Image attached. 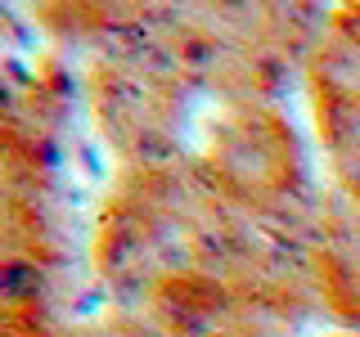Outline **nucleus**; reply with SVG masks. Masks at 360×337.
I'll list each match as a JSON object with an SVG mask.
<instances>
[{"label": "nucleus", "mask_w": 360, "mask_h": 337, "mask_svg": "<svg viewBox=\"0 0 360 337\" xmlns=\"http://www.w3.org/2000/svg\"><path fill=\"white\" fill-rule=\"evenodd\" d=\"M252 247V220L217 194L194 153L172 166L117 171L90 225V275L108 306H131L172 275L230 284Z\"/></svg>", "instance_id": "f257e3e1"}, {"label": "nucleus", "mask_w": 360, "mask_h": 337, "mask_svg": "<svg viewBox=\"0 0 360 337\" xmlns=\"http://www.w3.org/2000/svg\"><path fill=\"white\" fill-rule=\"evenodd\" d=\"M315 5H180L172 50L189 90L221 104H279L324 32Z\"/></svg>", "instance_id": "f03ea898"}, {"label": "nucleus", "mask_w": 360, "mask_h": 337, "mask_svg": "<svg viewBox=\"0 0 360 337\" xmlns=\"http://www.w3.org/2000/svg\"><path fill=\"white\" fill-rule=\"evenodd\" d=\"M194 162L248 220H311L320 211L324 189H315L302 135L279 104H221Z\"/></svg>", "instance_id": "7ed1b4c3"}, {"label": "nucleus", "mask_w": 360, "mask_h": 337, "mask_svg": "<svg viewBox=\"0 0 360 337\" xmlns=\"http://www.w3.org/2000/svg\"><path fill=\"white\" fill-rule=\"evenodd\" d=\"M82 99L117 171L185 162L189 81L162 59L90 54L82 63Z\"/></svg>", "instance_id": "20e7f679"}, {"label": "nucleus", "mask_w": 360, "mask_h": 337, "mask_svg": "<svg viewBox=\"0 0 360 337\" xmlns=\"http://www.w3.org/2000/svg\"><path fill=\"white\" fill-rule=\"evenodd\" d=\"M302 81L329 166V189L360 207V5H338L324 14V32L302 67Z\"/></svg>", "instance_id": "39448f33"}, {"label": "nucleus", "mask_w": 360, "mask_h": 337, "mask_svg": "<svg viewBox=\"0 0 360 337\" xmlns=\"http://www.w3.org/2000/svg\"><path fill=\"white\" fill-rule=\"evenodd\" d=\"M315 306L329 329L360 333V207L324 189L311 247Z\"/></svg>", "instance_id": "423d86ee"}, {"label": "nucleus", "mask_w": 360, "mask_h": 337, "mask_svg": "<svg viewBox=\"0 0 360 337\" xmlns=\"http://www.w3.org/2000/svg\"><path fill=\"white\" fill-rule=\"evenodd\" d=\"M324 337H360V333H342V329H329Z\"/></svg>", "instance_id": "0eeeda50"}]
</instances>
